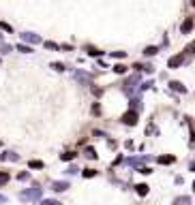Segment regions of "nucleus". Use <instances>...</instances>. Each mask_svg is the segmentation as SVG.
Listing matches in <instances>:
<instances>
[{"mask_svg": "<svg viewBox=\"0 0 195 205\" xmlns=\"http://www.w3.org/2000/svg\"><path fill=\"white\" fill-rule=\"evenodd\" d=\"M19 199H22V201H37V199H41V188L35 186V188H30V190H24V192L19 195Z\"/></svg>", "mask_w": 195, "mask_h": 205, "instance_id": "1", "label": "nucleus"}, {"mask_svg": "<svg viewBox=\"0 0 195 205\" xmlns=\"http://www.w3.org/2000/svg\"><path fill=\"white\" fill-rule=\"evenodd\" d=\"M137 118H140L137 111H127V113L122 116V122L127 124V126H135V124H137Z\"/></svg>", "mask_w": 195, "mask_h": 205, "instance_id": "2", "label": "nucleus"}, {"mask_svg": "<svg viewBox=\"0 0 195 205\" xmlns=\"http://www.w3.org/2000/svg\"><path fill=\"white\" fill-rule=\"evenodd\" d=\"M185 58H187V53H178V56H174V58H169V69H176V66H180L182 62H185Z\"/></svg>", "mask_w": 195, "mask_h": 205, "instance_id": "3", "label": "nucleus"}, {"mask_svg": "<svg viewBox=\"0 0 195 205\" xmlns=\"http://www.w3.org/2000/svg\"><path fill=\"white\" fill-rule=\"evenodd\" d=\"M140 81V75H135V77H131L127 85H124V94H133V88H135V83Z\"/></svg>", "mask_w": 195, "mask_h": 205, "instance_id": "4", "label": "nucleus"}, {"mask_svg": "<svg viewBox=\"0 0 195 205\" xmlns=\"http://www.w3.org/2000/svg\"><path fill=\"white\" fill-rule=\"evenodd\" d=\"M51 188H54L56 192H62V190H67V188H69V182H54V184H51Z\"/></svg>", "mask_w": 195, "mask_h": 205, "instance_id": "5", "label": "nucleus"}, {"mask_svg": "<svg viewBox=\"0 0 195 205\" xmlns=\"http://www.w3.org/2000/svg\"><path fill=\"white\" fill-rule=\"evenodd\" d=\"M191 30H193V19L189 17V19H185V24H182V32H185V34H189Z\"/></svg>", "mask_w": 195, "mask_h": 205, "instance_id": "6", "label": "nucleus"}, {"mask_svg": "<svg viewBox=\"0 0 195 205\" xmlns=\"http://www.w3.org/2000/svg\"><path fill=\"white\" fill-rule=\"evenodd\" d=\"M169 85H172V90H176V92H180V94H185V92H187V88H185L180 81H172Z\"/></svg>", "mask_w": 195, "mask_h": 205, "instance_id": "7", "label": "nucleus"}, {"mask_svg": "<svg viewBox=\"0 0 195 205\" xmlns=\"http://www.w3.org/2000/svg\"><path fill=\"white\" fill-rule=\"evenodd\" d=\"M174 205H191V197H178Z\"/></svg>", "mask_w": 195, "mask_h": 205, "instance_id": "8", "label": "nucleus"}, {"mask_svg": "<svg viewBox=\"0 0 195 205\" xmlns=\"http://www.w3.org/2000/svg\"><path fill=\"white\" fill-rule=\"evenodd\" d=\"M22 39H24V41H28V43H39V41H41L37 34H22Z\"/></svg>", "mask_w": 195, "mask_h": 205, "instance_id": "9", "label": "nucleus"}, {"mask_svg": "<svg viewBox=\"0 0 195 205\" xmlns=\"http://www.w3.org/2000/svg\"><path fill=\"white\" fill-rule=\"evenodd\" d=\"M75 79H79V81H84V83H90V77H88V75H84V73H79V71L75 73Z\"/></svg>", "mask_w": 195, "mask_h": 205, "instance_id": "10", "label": "nucleus"}, {"mask_svg": "<svg viewBox=\"0 0 195 205\" xmlns=\"http://www.w3.org/2000/svg\"><path fill=\"white\" fill-rule=\"evenodd\" d=\"M135 190H137V195H142V197H144V195H148V186H146V184L135 186Z\"/></svg>", "mask_w": 195, "mask_h": 205, "instance_id": "11", "label": "nucleus"}, {"mask_svg": "<svg viewBox=\"0 0 195 205\" xmlns=\"http://www.w3.org/2000/svg\"><path fill=\"white\" fill-rule=\"evenodd\" d=\"M174 160H176L174 156H161V158H159V163H161V164H172Z\"/></svg>", "mask_w": 195, "mask_h": 205, "instance_id": "12", "label": "nucleus"}, {"mask_svg": "<svg viewBox=\"0 0 195 205\" xmlns=\"http://www.w3.org/2000/svg\"><path fill=\"white\" fill-rule=\"evenodd\" d=\"M60 158H62V160H73V158H75V152H64Z\"/></svg>", "mask_w": 195, "mask_h": 205, "instance_id": "13", "label": "nucleus"}, {"mask_svg": "<svg viewBox=\"0 0 195 205\" xmlns=\"http://www.w3.org/2000/svg\"><path fill=\"white\" fill-rule=\"evenodd\" d=\"M30 169H43V163H41V160H30Z\"/></svg>", "mask_w": 195, "mask_h": 205, "instance_id": "14", "label": "nucleus"}, {"mask_svg": "<svg viewBox=\"0 0 195 205\" xmlns=\"http://www.w3.org/2000/svg\"><path fill=\"white\" fill-rule=\"evenodd\" d=\"M114 71H116L118 75H122V73L127 71V66H124V64H116V66H114Z\"/></svg>", "mask_w": 195, "mask_h": 205, "instance_id": "15", "label": "nucleus"}, {"mask_svg": "<svg viewBox=\"0 0 195 205\" xmlns=\"http://www.w3.org/2000/svg\"><path fill=\"white\" fill-rule=\"evenodd\" d=\"M131 107H133V109H131V111H135V109H137V107H140V109H142V103H140V98H133V101H131Z\"/></svg>", "mask_w": 195, "mask_h": 205, "instance_id": "16", "label": "nucleus"}, {"mask_svg": "<svg viewBox=\"0 0 195 205\" xmlns=\"http://www.w3.org/2000/svg\"><path fill=\"white\" fill-rule=\"evenodd\" d=\"M86 156H88V158H97V152H95L92 148H86Z\"/></svg>", "mask_w": 195, "mask_h": 205, "instance_id": "17", "label": "nucleus"}, {"mask_svg": "<svg viewBox=\"0 0 195 205\" xmlns=\"http://www.w3.org/2000/svg\"><path fill=\"white\" fill-rule=\"evenodd\" d=\"M95 175H97L95 169H86V171H84V177H95Z\"/></svg>", "mask_w": 195, "mask_h": 205, "instance_id": "18", "label": "nucleus"}, {"mask_svg": "<svg viewBox=\"0 0 195 205\" xmlns=\"http://www.w3.org/2000/svg\"><path fill=\"white\" fill-rule=\"evenodd\" d=\"M86 51H88L90 56H99V53H101L99 49H95V47H88V45H86Z\"/></svg>", "mask_w": 195, "mask_h": 205, "instance_id": "19", "label": "nucleus"}, {"mask_svg": "<svg viewBox=\"0 0 195 205\" xmlns=\"http://www.w3.org/2000/svg\"><path fill=\"white\" fill-rule=\"evenodd\" d=\"M156 51H159L156 47H146V51H144V53H146V56H154Z\"/></svg>", "mask_w": 195, "mask_h": 205, "instance_id": "20", "label": "nucleus"}, {"mask_svg": "<svg viewBox=\"0 0 195 205\" xmlns=\"http://www.w3.org/2000/svg\"><path fill=\"white\" fill-rule=\"evenodd\" d=\"M41 205H62V203H58L54 199H45V201H41Z\"/></svg>", "mask_w": 195, "mask_h": 205, "instance_id": "21", "label": "nucleus"}, {"mask_svg": "<svg viewBox=\"0 0 195 205\" xmlns=\"http://www.w3.org/2000/svg\"><path fill=\"white\" fill-rule=\"evenodd\" d=\"M17 49H19V51H24V53H30V51H32V49H30V47H26V45H17Z\"/></svg>", "mask_w": 195, "mask_h": 205, "instance_id": "22", "label": "nucleus"}, {"mask_svg": "<svg viewBox=\"0 0 195 205\" xmlns=\"http://www.w3.org/2000/svg\"><path fill=\"white\" fill-rule=\"evenodd\" d=\"M9 182V173H0V184H6Z\"/></svg>", "mask_w": 195, "mask_h": 205, "instance_id": "23", "label": "nucleus"}, {"mask_svg": "<svg viewBox=\"0 0 195 205\" xmlns=\"http://www.w3.org/2000/svg\"><path fill=\"white\" fill-rule=\"evenodd\" d=\"M45 47H47V49H58V45H56V43H51V41L45 43Z\"/></svg>", "mask_w": 195, "mask_h": 205, "instance_id": "24", "label": "nucleus"}, {"mask_svg": "<svg viewBox=\"0 0 195 205\" xmlns=\"http://www.w3.org/2000/svg\"><path fill=\"white\" fill-rule=\"evenodd\" d=\"M51 69H56V71H64V66H62L60 62H56V64H51Z\"/></svg>", "mask_w": 195, "mask_h": 205, "instance_id": "25", "label": "nucleus"}, {"mask_svg": "<svg viewBox=\"0 0 195 205\" xmlns=\"http://www.w3.org/2000/svg\"><path fill=\"white\" fill-rule=\"evenodd\" d=\"M0 28L6 30V32H11V26H9V24H2V22H0Z\"/></svg>", "mask_w": 195, "mask_h": 205, "instance_id": "26", "label": "nucleus"}, {"mask_svg": "<svg viewBox=\"0 0 195 205\" xmlns=\"http://www.w3.org/2000/svg\"><path fill=\"white\" fill-rule=\"evenodd\" d=\"M0 51L6 53V51H11V47H9V45H0Z\"/></svg>", "mask_w": 195, "mask_h": 205, "instance_id": "27", "label": "nucleus"}, {"mask_svg": "<svg viewBox=\"0 0 195 205\" xmlns=\"http://www.w3.org/2000/svg\"><path fill=\"white\" fill-rule=\"evenodd\" d=\"M17 177H19V179H22V182H26V179H28V177H30V175H28V173H19V175H17Z\"/></svg>", "mask_w": 195, "mask_h": 205, "instance_id": "28", "label": "nucleus"}, {"mask_svg": "<svg viewBox=\"0 0 195 205\" xmlns=\"http://www.w3.org/2000/svg\"><path fill=\"white\" fill-rule=\"evenodd\" d=\"M92 113H95V116H99V113H101V107H99V105H95V107H92Z\"/></svg>", "mask_w": 195, "mask_h": 205, "instance_id": "29", "label": "nucleus"}, {"mask_svg": "<svg viewBox=\"0 0 195 205\" xmlns=\"http://www.w3.org/2000/svg\"><path fill=\"white\" fill-rule=\"evenodd\" d=\"M187 51H191V53H195V41L191 43V45H189V47H187Z\"/></svg>", "mask_w": 195, "mask_h": 205, "instance_id": "30", "label": "nucleus"}, {"mask_svg": "<svg viewBox=\"0 0 195 205\" xmlns=\"http://www.w3.org/2000/svg\"><path fill=\"white\" fill-rule=\"evenodd\" d=\"M4 201H6V199H4V197H2V195H0V203H4Z\"/></svg>", "mask_w": 195, "mask_h": 205, "instance_id": "31", "label": "nucleus"}, {"mask_svg": "<svg viewBox=\"0 0 195 205\" xmlns=\"http://www.w3.org/2000/svg\"><path fill=\"white\" fill-rule=\"evenodd\" d=\"M193 188H195V184H193Z\"/></svg>", "mask_w": 195, "mask_h": 205, "instance_id": "32", "label": "nucleus"}]
</instances>
